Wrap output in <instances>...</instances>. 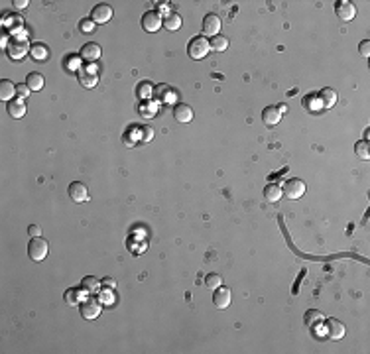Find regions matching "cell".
Returning a JSON list of instances; mask_svg holds the SVG:
<instances>
[{
  "label": "cell",
  "instance_id": "obj_1",
  "mask_svg": "<svg viewBox=\"0 0 370 354\" xmlns=\"http://www.w3.org/2000/svg\"><path fill=\"white\" fill-rule=\"evenodd\" d=\"M30 50H32V46H30V42L24 34L10 36V42L6 46V53H8L10 59H22L26 53H30Z\"/></svg>",
  "mask_w": 370,
  "mask_h": 354
},
{
  "label": "cell",
  "instance_id": "obj_2",
  "mask_svg": "<svg viewBox=\"0 0 370 354\" xmlns=\"http://www.w3.org/2000/svg\"><path fill=\"white\" fill-rule=\"evenodd\" d=\"M77 79H79V83H81L85 89H93V87L99 83V71H97V65H93V63L83 65V67L77 71Z\"/></svg>",
  "mask_w": 370,
  "mask_h": 354
},
{
  "label": "cell",
  "instance_id": "obj_3",
  "mask_svg": "<svg viewBox=\"0 0 370 354\" xmlns=\"http://www.w3.org/2000/svg\"><path fill=\"white\" fill-rule=\"evenodd\" d=\"M48 250H50L48 240L42 238V236H34V238L28 242V256H30L34 262H42V260H46Z\"/></svg>",
  "mask_w": 370,
  "mask_h": 354
},
{
  "label": "cell",
  "instance_id": "obj_4",
  "mask_svg": "<svg viewBox=\"0 0 370 354\" xmlns=\"http://www.w3.org/2000/svg\"><path fill=\"white\" fill-rule=\"evenodd\" d=\"M101 309H103V307H101V301L95 299L93 295L79 303V313H81V317L87 319V321H95V319L101 315Z\"/></svg>",
  "mask_w": 370,
  "mask_h": 354
},
{
  "label": "cell",
  "instance_id": "obj_5",
  "mask_svg": "<svg viewBox=\"0 0 370 354\" xmlns=\"http://www.w3.org/2000/svg\"><path fill=\"white\" fill-rule=\"evenodd\" d=\"M209 42L203 38V36H195L189 44H187V53L191 59H203L207 53H209Z\"/></svg>",
  "mask_w": 370,
  "mask_h": 354
},
{
  "label": "cell",
  "instance_id": "obj_6",
  "mask_svg": "<svg viewBox=\"0 0 370 354\" xmlns=\"http://www.w3.org/2000/svg\"><path fill=\"white\" fill-rule=\"evenodd\" d=\"M303 193H305V183H303L301 179L292 177V179L286 181V185H284V195H286L288 199L296 201V199L303 197Z\"/></svg>",
  "mask_w": 370,
  "mask_h": 354
},
{
  "label": "cell",
  "instance_id": "obj_7",
  "mask_svg": "<svg viewBox=\"0 0 370 354\" xmlns=\"http://www.w3.org/2000/svg\"><path fill=\"white\" fill-rule=\"evenodd\" d=\"M335 14H337L339 20L351 22V20H355V16H357V6H355L351 0H339V2L335 4Z\"/></svg>",
  "mask_w": 370,
  "mask_h": 354
},
{
  "label": "cell",
  "instance_id": "obj_8",
  "mask_svg": "<svg viewBox=\"0 0 370 354\" xmlns=\"http://www.w3.org/2000/svg\"><path fill=\"white\" fill-rule=\"evenodd\" d=\"M161 26H163V18H161V14H159L158 10H148L142 16V28L146 32L154 34V32H158Z\"/></svg>",
  "mask_w": 370,
  "mask_h": 354
},
{
  "label": "cell",
  "instance_id": "obj_9",
  "mask_svg": "<svg viewBox=\"0 0 370 354\" xmlns=\"http://www.w3.org/2000/svg\"><path fill=\"white\" fill-rule=\"evenodd\" d=\"M323 325H325V329H327V337L331 339V341H341L345 335H347V329H345V325L339 321V319H325L323 321Z\"/></svg>",
  "mask_w": 370,
  "mask_h": 354
},
{
  "label": "cell",
  "instance_id": "obj_10",
  "mask_svg": "<svg viewBox=\"0 0 370 354\" xmlns=\"http://www.w3.org/2000/svg\"><path fill=\"white\" fill-rule=\"evenodd\" d=\"M110 18H112V8H110L108 4H105V2L97 4V6L91 10V20H93L95 24H106V22H110Z\"/></svg>",
  "mask_w": 370,
  "mask_h": 354
},
{
  "label": "cell",
  "instance_id": "obj_11",
  "mask_svg": "<svg viewBox=\"0 0 370 354\" xmlns=\"http://www.w3.org/2000/svg\"><path fill=\"white\" fill-rule=\"evenodd\" d=\"M67 193H69L71 201H75V203L89 201V191H87V185H85V183H81V181H73V183L69 185Z\"/></svg>",
  "mask_w": 370,
  "mask_h": 354
},
{
  "label": "cell",
  "instance_id": "obj_12",
  "mask_svg": "<svg viewBox=\"0 0 370 354\" xmlns=\"http://www.w3.org/2000/svg\"><path fill=\"white\" fill-rule=\"evenodd\" d=\"M230 301H232V293H230V289L219 285V287L215 289V293H213V303L217 305L219 309H226V307L230 305Z\"/></svg>",
  "mask_w": 370,
  "mask_h": 354
},
{
  "label": "cell",
  "instance_id": "obj_13",
  "mask_svg": "<svg viewBox=\"0 0 370 354\" xmlns=\"http://www.w3.org/2000/svg\"><path fill=\"white\" fill-rule=\"evenodd\" d=\"M337 99H339V95H337V91L331 89V87L321 89L317 95V101L321 108H333V106L337 104Z\"/></svg>",
  "mask_w": 370,
  "mask_h": 354
},
{
  "label": "cell",
  "instance_id": "obj_14",
  "mask_svg": "<svg viewBox=\"0 0 370 354\" xmlns=\"http://www.w3.org/2000/svg\"><path fill=\"white\" fill-rule=\"evenodd\" d=\"M173 118L177 122H181V124H187V122L193 120V108L189 104H185V102H177L175 108H173Z\"/></svg>",
  "mask_w": 370,
  "mask_h": 354
},
{
  "label": "cell",
  "instance_id": "obj_15",
  "mask_svg": "<svg viewBox=\"0 0 370 354\" xmlns=\"http://www.w3.org/2000/svg\"><path fill=\"white\" fill-rule=\"evenodd\" d=\"M219 30H221V18L217 14H207L203 20V34L215 38L219 36Z\"/></svg>",
  "mask_w": 370,
  "mask_h": 354
},
{
  "label": "cell",
  "instance_id": "obj_16",
  "mask_svg": "<svg viewBox=\"0 0 370 354\" xmlns=\"http://www.w3.org/2000/svg\"><path fill=\"white\" fill-rule=\"evenodd\" d=\"M154 99L158 102H173L175 101V91L169 85H158L154 87Z\"/></svg>",
  "mask_w": 370,
  "mask_h": 354
},
{
  "label": "cell",
  "instance_id": "obj_17",
  "mask_svg": "<svg viewBox=\"0 0 370 354\" xmlns=\"http://www.w3.org/2000/svg\"><path fill=\"white\" fill-rule=\"evenodd\" d=\"M282 116H284V114L280 112L278 106H266L264 112H262V120H264L266 126H276V124H280Z\"/></svg>",
  "mask_w": 370,
  "mask_h": 354
},
{
  "label": "cell",
  "instance_id": "obj_18",
  "mask_svg": "<svg viewBox=\"0 0 370 354\" xmlns=\"http://www.w3.org/2000/svg\"><path fill=\"white\" fill-rule=\"evenodd\" d=\"M8 114H10L12 118H22V116L26 114V101H24L22 97L8 101Z\"/></svg>",
  "mask_w": 370,
  "mask_h": 354
},
{
  "label": "cell",
  "instance_id": "obj_19",
  "mask_svg": "<svg viewBox=\"0 0 370 354\" xmlns=\"http://www.w3.org/2000/svg\"><path fill=\"white\" fill-rule=\"evenodd\" d=\"M81 57L85 59V61H89V63H93V61H97L99 57H101V46L99 44H85L83 48H81Z\"/></svg>",
  "mask_w": 370,
  "mask_h": 354
},
{
  "label": "cell",
  "instance_id": "obj_20",
  "mask_svg": "<svg viewBox=\"0 0 370 354\" xmlns=\"http://www.w3.org/2000/svg\"><path fill=\"white\" fill-rule=\"evenodd\" d=\"M79 287H81V291H83V293H89V295H93V293H97V291H99V287H101V282H99V280H97L95 276H85V278L81 280Z\"/></svg>",
  "mask_w": 370,
  "mask_h": 354
},
{
  "label": "cell",
  "instance_id": "obj_21",
  "mask_svg": "<svg viewBox=\"0 0 370 354\" xmlns=\"http://www.w3.org/2000/svg\"><path fill=\"white\" fill-rule=\"evenodd\" d=\"M26 85L30 87V91H42L44 85H46V79H44L42 73L32 71V73H28V77H26Z\"/></svg>",
  "mask_w": 370,
  "mask_h": 354
},
{
  "label": "cell",
  "instance_id": "obj_22",
  "mask_svg": "<svg viewBox=\"0 0 370 354\" xmlns=\"http://www.w3.org/2000/svg\"><path fill=\"white\" fill-rule=\"evenodd\" d=\"M282 197H284V189H282L280 185L270 183V185H266L264 187V199L268 203H278Z\"/></svg>",
  "mask_w": 370,
  "mask_h": 354
},
{
  "label": "cell",
  "instance_id": "obj_23",
  "mask_svg": "<svg viewBox=\"0 0 370 354\" xmlns=\"http://www.w3.org/2000/svg\"><path fill=\"white\" fill-rule=\"evenodd\" d=\"M303 321H305V325H307L309 329H317L319 325H323L325 315H323L321 311H317V309H311V311H307V313H305Z\"/></svg>",
  "mask_w": 370,
  "mask_h": 354
},
{
  "label": "cell",
  "instance_id": "obj_24",
  "mask_svg": "<svg viewBox=\"0 0 370 354\" xmlns=\"http://www.w3.org/2000/svg\"><path fill=\"white\" fill-rule=\"evenodd\" d=\"M14 93H16V85L10 79H2L0 81V99L6 102L12 101L14 99Z\"/></svg>",
  "mask_w": 370,
  "mask_h": 354
},
{
  "label": "cell",
  "instance_id": "obj_25",
  "mask_svg": "<svg viewBox=\"0 0 370 354\" xmlns=\"http://www.w3.org/2000/svg\"><path fill=\"white\" fill-rule=\"evenodd\" d=\"M30 55H32V59H36V61H46V59L50 57V48H48L46 44L38 42V44H34V46H32Z\"/></svg>",
  "mask_w": 370,
  "mask_h": 354
},
{
  "label": "cell",
  "instance_id": "obj_26",
  "mask_svg": "<svg viewBox=\"0 0 370 354\" xmlns=\"http://www.w3.org/2000/svg\"><path fill=\"white\" fill-rule=\"evenodd\" d=\"M181 24H183V20H181V16H179L177 12H169V14L163 18V26H165L169 32L179 30V28H181Z\"/></svg>",
  "mask_w": 370,
  "mask_h": 354
},
{
  "label": "cell",
  "instance_id": "obj_27",
  "mask_svg": "<svg viewBox=\"0 0 370 354\" xmlns=\"http://www.w3.org/2000/svg\"><path fill=\"white\" fill-rule=\"evenodd\" d=\"M4 26H6L8 30L16 32V30H20V28L24 26V18H22L20 14H8L6 20H4Z\"/></svg>",
  "mask_w": 370,
  "mask_h": 354
},
{
  "label": "cell",
  "instance_id": "obj_28",
  "mask_svg": "<svg viewBox=\"0 0 370 354\" xmlns=\"http://www.w3.org/2000/svg\"><path fill=\"white\" fill-rule=\"evenodd\" d=\"M209 48L215 51H226V48H228V40H226V36H215V38H211V42H209Z\"/></svg>",
  "mask_w": 370,
  "mask_h": 354
},
{
  "label": "cell",
  "instance_id": "obj_29",
  "mask_svg": "<svg viewBox=\"0 0 370 354\" xmlns=\"http://www.w3.org/2000/svg\"><path fill=\"white\" fill-rule=\"evenodd\" d=\"M355 153L361 157V159H369L370 157V144L369 140H361L355 144Z\"/></svg>",
  "mask_w": 370,
  "mask_h": 354
},
{
  "label": "cell",
  "instance_id": "obj_30",
  "mask_svg": "<svg viewBox=\"0 0 370 354\" xmlns=\"http://www.w3.org/2000/svg\"><path fill=\"white\" fill-rule=\"evenodd\" d=\"M219 285H222V278L219 274H207L205 276V287H209V289L215 291Z\"/></svg>",
  "mask_w": 370,
  "mask_h": 354
},
{
  "label": "cell",
  "instance_id": "obj_31",
  "mask_svg": "<svg viewBox=\"0 0 370 354\" xmlns=\"http://www.w3.org/2000/svg\"><path fill=\"white\" fill-rule=\"evenodd\" d=\"M63 299H65V303L71 305V307H75V305L79 303V291L75 289V287H69L67 291H65V295H63Z\"/></svg>",
  "mask_w": 370,
  "mask_h": 354
},
{
  "label": "cell",
  "instance_id": "obj_32",
  "mask_svg": "<svg viewBox=\"0 0 370 354\" xmlns=\"http://www.w3.org/2000/svg\"><path fill=\"white\" fill-rule=\"evenodd\" d=\"M95 22L91 20V18H83V20H79V30L81 32H85V34H91L93 30H95Z\"/></svg>",
  "mask_w": 370,
  "mask_h": 354
},
{
  "label": "cell",
  "instance_id": "obj_33",
  "mask_svg": "<svg viewBox=\"0 0 370 354\" xmlns=\"http://www.w3.org/2000/svg\"><path fill=\"white\" fill-rule=\"evenodd\" d=\"M152 93H154V87L150 85V81H144V83L140 85V89H138V97H140V99H148Z\"/></svg>",
  "mask_w": 370,
  "mask_h": 354
},
{
  "label": "cell",
  "instance_id": "obj_34",
  "mask_svg": "<svg viewBox=\"0 0 370 354\" xmlns=\"http://www.w3.org/2000/svg\"><path fill=\"white\" fill-rule=\"evenodd\" d=\"M315 101H317V95L309 93V95H305V99H303V106H305L307 110H319L321 106H319V104H315Z\"/></svg>",
  "mask_w": 370,
  "mask_h": 354
},
{
  "label": "cell",
  "instance_id": "obj_35",
  "mask_svg": "<svg viewBox=\"0 0 370 354\" xmlns=\"http://www.w3.org/2000/svg\"><path fill=\"white\" fill-rule=\"evenodd\" d=\"M16 93H18V97H22V99H28V95H30V87L24 83V85H16Z\"/></svg>",
  "mask_w": 370,
  "mask_h": 354
},
{
  "label": "cell",
  "instance_id": "obj_36",
  "mask_svg": "<svg viewBox=\"0 0 370 354\" xmlns=\"http://www.w3.org/2000/svg\"><path fill=\"white\" fill-rule=\"evenodd\" d=\"M359 50H361V55H363V57H369L370 55V42L369 40H363V42L359 44Z\"/></svg>",
  "mask_w": 370,
  "mask_h": 354
},
{
  "label": "cell",
  "instance_id": "obj_37",
  "mask_svg": "<svg viewBox=\"0 0 370 354\" xmlns=\"http://www.w3.org/2000/svg\"><path fill=\"white\" fill-rule=\"evenodd\" d=\"M101 285L106 287V289H114V287H116V282H114L112 278H103V280H101Z\"/></svg>",
  "mask_w": 370,
  "mask_h": 354
},
{
  "label": "cell",
  "instance_id": "obj_38",
  "mask_svg": "<svg viewBox=\"0 0 370 354\" xmlns=\"http://www.w3.org/2000/svg\"><path fill=\"white\" fill-rule=\"evenodd\" d=\"M140 132H142V142H148V140L152 138V128L142 126V128H140Z\"/></svg>",
  "mask_w": 370,
  "mask_h": 354
},
{
  "label": "cell",
  "instance_id": "obj_39",
  "mask_svg": "<svg viewBox=\"0 0 370 354\" xmlns=\"http://www.w3.org/2000/svg\"><path fill=\"white\" fill-rule=\"evenodd\" d=\"M28 232H30V236L34 238V236H40V232H42V230H40V226H38V224H32V226L28 228Z\"/></svg>",
  "mask_w": 370,
  "mask_h": 354
},
{
  "label": "cell",
  "instance_id": "obj_40",
  "mask_svg": "<svg viewBox=\"0 0 370 354\" xmlns=\"http://www.w3.org/2000/svg\"><path fill=\"white\" fill-rule=\"evenodd\" d=\"M14 4H16L18 8H26V6H28V2H26V0H18V2H14Z\"/></svg>",
  "mask_w": 370,
  "mask_h": 354
}]
</instances>
